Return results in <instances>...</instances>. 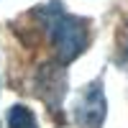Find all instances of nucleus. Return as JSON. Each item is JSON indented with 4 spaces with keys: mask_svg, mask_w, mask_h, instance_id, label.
<instances>
[{
    "mask_svg": "<svg viewBox=\"0 0 128 128\" xmlns=\"http://www.w3.org/2000/svg\"><path fill=\"white\" fill-rule=\"evenodd\" d=\"M34 13L44 20V28L49 34V41L54 46V56L59 64L67 67L74 62L90 44V26L80 16H72L64 10L59 0H49L44 8H36Z\"/></svg>",
    "mask_w": 128,
    "mask_h": 128,
    "instance_id": "f257e3e1",
    "label": "nucleus"
},
{
    "mask_svg": "<svg viewBox=\"0 0 128 128\" xmlns=\"http://www.w3.org/2000/svg\"><path fill=\"white\" fill-rule=\"evenodd\" d=\"M34 90L46 102V108L54 115H59L62 102L67 98V72H64V64H59V62L41 64L34 74Z\"/></svg>",
    "mask_w": 128,
    "mask_h": 128,
    "instance_id": "f03ea898",
    "label": "nucleus"
},
{
    "mask_svg": "<svg viewBox=\"0 0 128 128\" xmlns=\"http://www.w3.org/2000/svg\"><path fill=\"white\" fill-rule=\"evenodd\" d=\"M105 113H108V102L102 92V80H95L82 90L74 102V123L77 128H102Z\"/></svg>",
    "mask_w": 128,
    "mask_h": 128,
    "instance_id": "7ed1b4c3",
    "label": "nucleus"
},
{
    "mask_svg": "<svg viewBox=\"0 0 128 128\" xmlns=\"http://www.w3.org/2000/svg\"><path fill=\"white\" fill-rule=\"evenodd\" d=\"M5 123H8V128H38L36 115L26 105H13L5 115Z\"/></svg>",
    "mask_w": 128,
    "mask_h": 128,
    "instance_id": "20e7f679",
    "label": "nucleus"
}]
</instances>
